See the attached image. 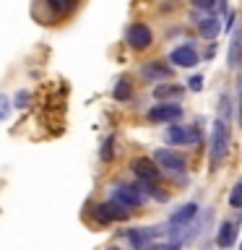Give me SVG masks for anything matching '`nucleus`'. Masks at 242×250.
I'll use <instances>...</instances> for the list:
<instances>
[{
	"mask_svg": "<svg viewBox=\"0 0 242 250\" xmlns=\"http://www.w3.org/2000/svg\"><path fill=\"white\" fill-rule=\"evenodd\" d=\"M226 146H229V130H226V120H214V128H211V169L219 167V162L224 159Z\"/></svg>",
	"mask_w": 242,
	"mask_h": 250,
	"instance_id": "1",
	"label": "nucleus"
},
{
	"mask_svg": "<svg viewBox=\"0 0 242 250\" xmlns=\"http://www.w3.org/2000/svg\"><path fill=\"white\" fill-rule=\"evenodd\" d=\"M164 138L172 146H195L201 141V128L198 125H169L164 130Z\"/></svg>",
	"mask_w": 242,
	"mask_h": 250,
	"instance_id": "2",
	"label": "nucleus"
},
{
	"mask_svg": "<svg viewBox=\"0 0 242 250\" xmlns=\"http://www.w3.org/2000/svg\"><path fill=\"white\" fill-rule=\"evenodd\" d=\"M180 117H182V104H175V102H159L148 109L151 123H177Z\"/></svg>",
	"mask_w": 242,
	"mask_h": 250,
	"instance_id": "3",
	"label": "nucleus"
},
{
	"mask_svg": "<svg viewBox=\"0 0 242 250\" xmlns=\"http://www.w3.org/2000/svg\"><path fill=\"white\" fill-rule=\"evenodd\" d=\"M125 42H128L133 50H146L154 42V34L146 23H130L128 31H125Z\"/></svg>",
	"mask_w": 242,
	"mask_h": 250,
	"instance_id": "4",
	"label": "nucleus"
},
{
	"mask_svg": "<svg viewBox=\"0 0 242 250\" xmlns=\"http://www.w3.org/2000/svg\"><path fill=\"white\" fill-rule=\"evenodd\" d=\"M112 201L117 203V206H122V208H136L141 206V193H138V188H133V185H117L115 190H112Z\"/></svg>",
	"mask_w": 242,
	"mask_h": 250,
	"instance_id": "5",
	"label": "nucleus"
},
{
	"mask_svg": "<svg viewBox=\"0 0 242 250\" xmlns=\"http://www.w3.org/2000/svg\"><path fill=\"white\" fill-rule=\"evenodd\" d=\"M169 62L177 68H193L198 65V52H195L193 44H180L169 52Z\"/></svg>",
	"mask_w": 242,
	"mask_h": 250,
	"instance_id": "6",
	"label": "nucleus"
},
{
	"mask_svg": "<svg viewBox=\"0 0 242 250\" xmlns=\"http://www.w3.org/2000/svg\"><path fill=\"white\" fill-rule=\"evenodd\" d=\"M159 229L156 227H146V229H128V242L133 245V250H148L151 242L159 237Z\"/></svg>",
	"mask_w": 242,
	"mask_h": 250,
	"instance_id": "7",
	"label": "nucleus"
},
{
	"mask_svg": "<svg viewBox=\"0 0 242 250\" xmlns=\"http://www.w3.org/2000/svg\"><path fill=\"white\" fill-rule=\"evenodd\" d=\"M154 164L169 169V172H182L185 169V159L177 151H172V148H159V151L154 154Z\"/></svg>",
	"mask_w": 242,
	"mask_h": 250,
	"instance_id": "8",
	"label": "nucleus"
},
{
	"mask_svg": "<svg viewBox=\"0 0 242 250\" xmlns=\"http://www.w3.org/2000/svg\"><path fill=\"white\" fill-rule=\"evenodd\" d=\"M195 214H198V203H185V206H180L175 214L169 216V222H167V227H169V232H177L180 227H185L187 222H190V219H195ZM182 232V229H180Z\"/></svg>",
	"mask_w": 242,
	"mask_h": 250,
	"instance_id": "9",
	"label": "nucleus"
},
{
	"mask_svg": "<svg viewBox=\"0 0 242 250\" xmlns=\"http://www.w3.org/2000/svg\"><path fill=\"white\" fill-rule=\"evenodd\" d=\"M133 172L138 175V180H143V183L148 185H154L156 180H159V167L151 162V159H146V156H141V159H133Z\"/></svg>",
	"mask_w": 242,
	"mask_h": 250,
	"instance_id": "10",
	"label": "nucleus"
},
{
	"mask_svg": "<svg viewBox=\"0 0 242 250\" xmlns=\"http://www.w3.org/2000/svg\"><path fill=\"white\" fill-rule=\"evenodd\" d=\"M97 219H99L101 224H109V222H122V219H128V208L117 206L115 201L101 203V206H97Z\"/></svg>",
	"mask_w": 242,
	"mask_h": 250,
	"instance_id": "11",
	"label": "nucleus"
},
{
	"mask_svg": "<svg viewBox=\"0 0 242 250\" xmlns=\"http://www.w3.org/2000/svg\"><path fill=\"white\" fill-rule=\"evenodd\" d=\"M141 76H143L146 81H151V83H159V81H164V78L172 76V68L159 65V60H154V62H146L143 70H141Z\"/></svg>",
	"mask_w": 242,
	"mask_h": 250,
	"instance_id": "12",
	"label": "nucleus"
},
{
	"mask_svg": "<svg viewBox=\"0 0 242 250\" xmlns=\"http://www.w3.org/2000/svg\"><path fill=\"white\" fill-rule=\"evenodd\" d=\"M234 240H237V224L234 222H222L216 232V245L219 248H232Z\"/></svg>",
	"mask_w": 242,
	"mask_h": 250,
	"instance_id": "13",
	"label": "nucleus"
},
{
	"mask_svg": "<svg viewBox=\"0 0 242 250\" xmlns=\"http://www.w3.org/2000/svg\"><path fill=\"white\" fill-rule=\"evenodd\" d=\"M198 23V31L206 39H214L219 31H222V19H216V16H203L201 21H195Z\"/></svg>",
	"mask_w": 242,
	"mask_h": 250,
	"instance_id": "14",
	"label": "nucleus"
},
{
	"mask_svg": "<svg viewBox=\"0 0 242 250\" xmlns=\"http://www.w3.org/2000/svg\"><path fill=\"white\" fill-rule=\"evenodd\" d=\"M185 94L182 86H177V83H156L154 86V97L156 99H180Z\"/></svg>",
	"mask_w": 242,
	"mask_h": 250,
	"instance_id": "15",
	"label": "nucleus"
},
{
	"mask_svg": "<svg viewBox=\"0 0 242 250\" xmlns=\"http://www.w3.org/2000/svg\"><path fill=\"white\" fill-rule=\"evenodd\" d=\"M130 94H133V86H130L128 78H120V81L115 83V89H112V97H115L117 102H128Z\"/></svg>",
	"mask_w": 242,
	"mask_h": 250,
	"instance_id": "16",
	"label": "nucleus"
},
{
	"mask_svg": "<svg viewBox=\"0 0 242 250\" xmlns=\"http://www.w3.org/2000/svg\"><path fill=\"white\" fill-rule=\"evenodd\" d=\"M76 3H78V0H47V5H50L55 13H60V16L62 13H70L76 8Z\"/></svg>",
	"mask_w": 242,
	"mask_h": 250,
	"instance_id": "17",
	"label": "nucleus"
},
{
	"mask_svg": "<svg viewBox=\"0 0 242 250\" xmlns=\"http://www.w3.org/2000/svg\"><path fill=\"white\" fill-rule=\"evenodd\" d=\"M237 65H240V34L234 31L229 42V68H237Z\"/></svg>",
	"mask_w": 242,
	"mask_h": 250,
	"instance_id": "18",
	"label": "nucleus"
},
{
	"mask_svg": "<svg viewBox=\"0 0 242 250\" xmlns=\"http://www.w3.org/2000/svg\"><path fill=\"white\" fill-rule=\"evenodd\" d=\"M112 154H115V136H109V138H104V146H101V159L109 162Z\"/></svg>",
	"mask_w": 242,
	"mask_h": 250,
	"instance_id": "19",
	"label": "nucleus"
},
{
	"mask_svg": "<svg viewBox=\"0 0 242 250\" xmlns=\"http://www.w3.org/2000/svg\"><path fill=\"white\" fill-rule=\"evenodd\" d=\"M229 203H232V208H240V206H242V185H240V183L232 188V193H229Z\"/></svg>",
	"mask_w": 242,
	"mask_h": 250,
	"instance_id": "20",
	"label": "nucleus"
},
{
	"mask_svg": "<svg viewBox=\"0 0 242 250\" xmlns=\"http://www.w3.org/2000/svg\"><path fill=\"white\" fill-rule=\"evenodd\" d=\"M195 8H201V11H214L216 8V0H193Z\"/></svg>",
	"mask_w": 242,
	"mask_h": 250,
	"instance_id": "21",
	"label": "nucleus"
},
{
	"mask_svg": "<svg viewBox=\"0 0 242 250\" xmlns=\"http://www.w3.org/2000/svg\"><path fill=\"white\" fill-rule=\"evenodd\" d=\"M16 107H29V91H19V94H16Z\"/></svg>",
	"mask_w": 242,
	"mask_h": 250,
	"instance_id": "22",
	"label": "nucleus"
},
{
	"mask_svg": "<svg viewBox=\"0 0 242 250\" xmlns=\"http://www.w3.org/2000/svg\"><path fill=\"white\" fill-rule=\"evenodd\" d=\"M203 89V76H193L190 78V91H201Z\"/></svg>",
	"mask_w": 242,
	"mask_h": 250,
	"instance_id": "23",
	"label": "nucleus"
},
{
	"mask_svg": "<svg viewBox=\"0 0 242 250\" xmlns=\"http://www.w3.org/2000/svg\"><path fill=\"white\" fill-rule=\"evenodd\" d=\"M8 115V97H0V120Z\"/></svg>",
	"mask_w": 242,
	"mask_h": 250,
	"instance_id": "24",
	"label": "nucleus"
},
{
	"mask_svg": "<svg viewBox=\"0 0 242 250\" xmlns=\"http://www.w3.org/2000/svg\"><path fill=\"white\" fill-rule=\"evenodd\" d=\"M109 250H122V248H109Z\"/></svg>",
	"mask_w": 242,
	"mask_h": 250,
	"instance_id": "25",
	"label": "nucleus"
},
{
	"mask_svg": "<svg viewBox=\"0 0 242 250\" xmlns=\"http://www.w3.org/2000/svg\"><path fill=\"white\" fill-rule=\"evenodd\" d=\"M203 250H211V248H208V245H206V248H203Z\"/></svg>",
	"mask_w": 242,
	"mask_h": 250,
	"instance_id": "26",
	"label": "nucleus"
}]
</instances>
